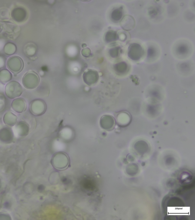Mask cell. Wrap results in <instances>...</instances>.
Masks as SVG:
<instances>
[{"instance_id": "cell-5", "label": "cell", "mask_w": 195, "mask_h": 220, "mask_svg": "<svg viewBox=\"0 0 195 220\" xmlns=\"http://www.w3.org/2000/svg\"><path fill=\"white\" fill-rule=\"evenodd\" d=\"M83 80L86 84L89 86L96 84L99 81V76L96 71L88 70L85 72L83 75Z\"/></svg>"}, {"instance_id": "cell-13", "label": "cell", "mask_w": 195, "mask_h": 220, "mask_svg": "<svg viewBox=\"0 0 195 220\" xmlns=\"http://www.w3.org/2000/svg\"><path fill=\"white\" fill-rule=\"evenodd\" d=\"M154 51L153 49L150 48L148 49V57H150L154 55Z\"/></svg>"}, {"instance_id": "cell-7", "label": "cell", "mask_w": 195, "mask_h": 220, "mask_svg": "<svg viewBox=\"0 0 195 220\" xmlns=\"http://www.w3.org/2000/svg\"><path fill=\"white\" fill-rule=\"evenodd\" d=\"M123 11L121 9H116L111 13V18L115 21H118L122 18L123 16Z\"/></svg>"}, {"instance_id": "cell-4", "label": "cell", "mask_w": 195, "mask_h": 220, "mask_svg": "<svg viewBox=\"0 0 195 220\" xmlns=\"http://www.w3.org/2000/svg\"><path fill=\"white\" fill-rule=\"evenodd\" d=\"M144 54V50L140 45L133 43L129 46L128 51L129 57L132 60L137 61L140 60Z\"/></svg>"}, {"instance_id": "cell-11", "label": "cell", "mask_w": 195, "mask_h": 220, "mask_svg": "<svg viewBox=\"0 0 195 220\" xmlns=\"http://www.w3.org/2000/svg\"><path fill=\"white\" fill-rule=\"evenodd\" d=\"M187 46L185 45H182L180 46L178 48V51L179 53L181 54H183L187 53Z\"/></svg>"}, {"instance_id": "cell-12", "label": "cell", "mask_w": 195, "mask_h": 220, "mask_svg": "<svg viewBox=\"0 0 195 220\" xmlns=\"http://www.w3.org/2000/svg\"><path fill=\"white\" fill-rule=\"evenodd\" d=\"M91 51L89 48H86L82 50V54L83 56L88 57L90 55Z\"/></svg>"}, {"instance_id": "cell-6", "label": "cell", "mask_w": 195, "mask_h": 220, "mask_svg": "<svg viewBox=\"0 0 195 220\" xmlns=\"http://www.w3.org/2000/svg\"><path fill=\"white\" fill-rule=\"evenodd\" d=\"M120 25L125 30H131L135 26V19L132 16L126 15L120 22Z\"/></svg>"}, {"instance_id": "cell-1", "label": "cell", "mask_w": 195, "mask_h": 220, "mask_svg": "<svg viewBox=\"0 0 195 220\" xmlns=\"http://www.w3.org/2000/svg\"><path fill=\"white\" fill-rule=\"evenodd\" d=\"M39 76L36 73L29 72L25 74L23 79L24 87L29 89H33L38 87L39 84Z\"/></svg>"}, {"instance_id": "cell-2", "label": "cell", "mask_w": 195, "mask_h": 220, "mask_svg": "<svg viewBox=\"0 0 195 220\" xmlns=\"http://www.w3.org/2000/svg\"><path fill=\"white\" fill-rule=\"evenodd\" d=\"M5 91L6 95L8 97L13 99L20 96L23 91V89L18 82L12 81L6 86Z\"/></svg>"}, {"instance_id": "cell-10", "label": "cell", "mask_w": 195, "mask_h": 220, "mask_svg": "<svg viewBox=\"0 0 195 220\" xmlns=\"http://www.w3.org/2000/svg\"><path fill=\"white\" fill-rule=\"evenodd\" d=\"M120 49L119 47H115L109 50L110 56L113 58H116L119 54Z\"/></svg>"}, {"instance_id": "cell-9", "label": "cell", "mask_w": 195, "mask_h": 220, "mask_svg": "<svg viewBox=\"0 0 195 220\" xmlns=\"http://www.w3.org/2000/svg\"><path fill=\"white\" fill-rule=\"evenodd\" d=\"M115 68L116 70L119 72H123L127 68V65L124 62H121L115 65Z\"/></svg>"}, {"instance_id": "cell-3", "label": "cell", "mask_w": 195, "mask_h": 220, "mask_svg": "<svg viewBox=\"0 0 195 220\" xmlns=\"http://www.w3.org/2000/svg\"><path fill=\"white\" fill-rule=\"evenodd\" d=\"M7 66L11 72L14 73H18L23 69V61L18 56H12L7 60Z\"/></svg>"}, {"instance_id": "cell-8", "label": "cell", "mask_w": 195, "mask_h": 220, "mask_svg": "<svg viewBox=\"0 0 195 220\" xmlns=\"http://www.w3.org/2000/svg\"><path fill=\"white\" fill-rule=\"evenodd\" d=\"M117 34L114 31H109L105 36V40L107 42L109 43L115 41L117 39Z\"/></svg>"}]
</instances>
